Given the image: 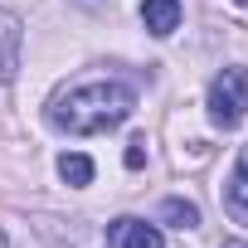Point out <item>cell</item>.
I'll use <instances>...</instances> for the list:
<instances>
[{
  "instance_id": "cell-1",
  "label": "cell",
  "mask_w": 248,
  "mask_h": 248,
  "mask_svg": "<svg viewBox=\"0 0 248 248\" xmlns=\"http://www.w3.org/2000/svg\"><path fill=\"white\" fill-rule=\"evenodd\" d=\"M137 112V88L122 78H78L49 97V122L68 137L112 132Z\"/></svg>"
},
{
  "instance_id": "cell-2",
  "label": "cell",
  "mask_w": 248,
  "mask_h": 248,
  "mask_svg": "<svg viewBox=\"0 0 248 248\" xmlns=\"http://www.w3.org/2000/svg\"><path fill=\"white\" fill-rule=\"evenodd\" d=\"M204 107H209V122H214L219 132H233L238 122L248 117V68H243V63L219 68V73H214V83H209Z\"/></svg>"
},
{
  "instance_id": "cell-3",
  "label": "cell",
  "mask_w": 248,
  "mask_h": 248,
  "mask_svg": "<svg viewBox=\"0 0 248 248\" xmlns=\"http://www.w3.org/2000/svg\"><path fill=\"white\" fill-rule=\"evenodd\" d=\"M107 248H166L161 229L146 224V219H132V214H122L107 224Z\"/></svg>"
},
{
  "instance_id": "cell-4",
  "label": "cell",
  "mask_w": 248,
  "mask_h": 248,
  "mask_svg": "<svg viewBox=\"0 0 248 248\" xmlns=\"http://www.w3.org/2000/svg\"><path fill=\"white\" fill-rule=\"evenodd\" d=\"M20 49H25V25L15 10H0V83L20 73Z\"/></svg>"
},
{
  "instance_id": "cell-5",
  "label": "cell",
  "mask_w": 248,
  "mask_h": 248,
  "mask_svg": "<svg viewBox=\"0 0 248 248\" xmlns=\"http://www.w3.org/2000/svg\"><path fill=\"white\" fill-rule=\"evenodd\" d=\"M141 25H146L156 39L175 34V30H180V0H141Z\"/></svg>"
},
{
  "instance_id": "cell-6",
  "label": "cell",
  "mask_w": 248,
  "mask_h": 248,
  "mask_svg": "<svg viewBox=\"0 0 248 248\" xmlns=\"http://www.w3.org/2000/svg\"><path fill=\"white\" fill-rule=\"evenodd\" d=\"M224 200H229V209H233L238 219H248V146L238 151V161H233V170H229Z\"/></svg>"
},
{
  "instance_id": "cell-7",
  "label": "cell",
  "mask_w": 248,
  "mask_h": 248,
  "mask_svg": "<svg viewBox=\"0 0 248 248\" xmlns=\"http://www.w3.org/2000/svg\"><path fill=\"white\" fill-rule=\"evenodd\" d=\"M59 175H63L73 190H83V185H93V161H88L83 151H63V156H59Z\"/></svg>"
},
{
  "instance_id": "cell-8",
  "label": "cell",
  "mask_w": 248,
  "mask_h": 248,
  "mask_svg": "<svg viewBox=\"0 0 248 248\" xmlns=\"http://www.w3.org/2000/svg\"><path fill=\"white\" fill-rule=\"evenodd\" d=\"M161 219L175 224V229H195V224H200V209H195L190 200H166V204H161Z\"/></svg>"
},
{
  "instance_id": "cell-9",
  "label": "cell",
  "mask_w": 248,
  "mask_h": 248,
  "mask_svg": "<svg viewBox=\"0 0 248 248\" xmlns=\"http://www.w3.org/2000/svg\"><path fill=\"white\" fill-rule=\"evenodd\" d=\"M127 166H132V170H141V166H146V141H141V137L127 146Z\"/></svg>"
},
{
  "instance_id": "cell-10",
  "label": "cell",
  "mask_w": 248,
  "mask_h": 248,
  "mask_svg": "<svg viewBox=\"0 0 248 248\" xmlns=\"http://www.w3.org/2000/svg\"><path fill=\"white\" fill-rule=\"evenodd\" d=\"M224 248H248V243L243 238H224Z\"/></svg>"
},
{
  "instance_id": "cell-11",
  "label": "cell",
  "mask_w": 248,
  "mask_h": 248,
  "mask_svg": "<svg viewBox=\"0 0 248 248\" xmlns=\"http://www.w3.org/2000/svg\"><path fill=\"white\" fill-rule=\"evenodd\" d=\"M243 5H248V0H243Z\"/></svg>"
}]
</instances>
